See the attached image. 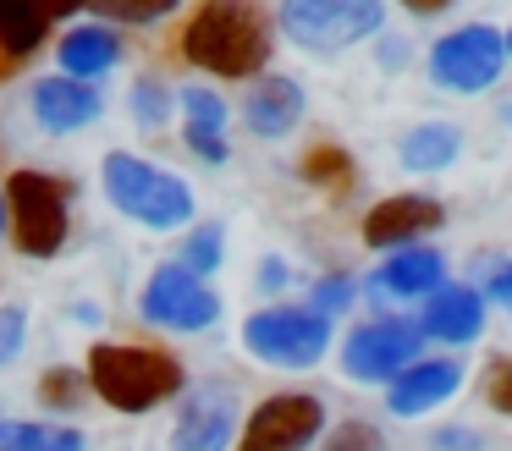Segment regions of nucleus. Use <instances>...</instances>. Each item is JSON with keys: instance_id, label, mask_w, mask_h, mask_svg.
<instances>
[{"instance_id": "30", "label": "nucleus", "mask_w": 512, "mask_h": 451, "mask_svg": "<svg viewBox=\"0 0 512 451\" xmlns=\"http://www.w3.org/2000/svg\"><path fill=\"white\" fill-rule=\"evenodd\" d=\"M171 11V0H105V17H122V22H155V17H166Z\"/></svg>"}, {"instance_id": "33", "label": "nucleus", "mask_w": 512, "mask_h": 451, "mask_svg": "<svg viewBox=\"0 0 512 451\" xmlns=\"http://www.w3.org/2000/svg\"><path fill=\"white\" fill-rule=\"evenodd\" d=\"M281 281H287V264H281V259H265V286H281Z\"/></svg>"}, {"instance_id": "29", "label": "nucleus", "mask_w": 512, "mask_h": 451, "mask_svg": "<svg viewBox=\"0 0 512 451\" xmlns=\"http://www.w3.org/2000/svg\"><path fill=\"white\" fill-rule=\"evenodd\" d=\"M23 336H28V314L23 308H0V363H12L23 352Z\"/></svg>"}, {"instance_id": "35", "label": "nucleus", "mask_w": 512, "mask_h": 451, "mask_svg": "<svg viewBox=\"0 0 512 451\" xmlns=\"http://www.w3.org/2000/svg\"><path fill=\"white\" fill-rule=\"evenodd\" d=\"M501 44H507V55H512V28H507V33H501Z\"/></svg>"}, {"instance_id": "13", "label": "nucleus", "mask_w": 512, "mask_h": 451, "mask_svg": "<svg viewBox=\"0 0 512 451\" xmlns=\"http://www.w3.org/2000/svg\"><path fill=\"white\" fill-rule=\"evenodd\" d=\"M237 440V413L221 391L193 396L177 413V429H171V451H232Z\"/></svg>"}, {"instance_id": "10", "label": "nucleus", "mask_w": 512, "mask_h": 451, "mask_svg": "<svg viewBox=\"0 0 512 451\" xmlns=\"http://www.w3.org/2000/svg\"><path fill=\"white\" fill-rule=\"evenodd\" d=\"M419 325H408V319H369V325H358L353 336H347L342 347V369L353 374V380H369V385H391L408 363H419L413 352H419Z\"/></svg>"}, {"instance_id": "17", "label": "nucleus", "mask_w": 512, "mask_h": 451, "mask_svg": "<svg viewBox=\"0 0 512 451\" xmlns=\"http://www.w3.org/2000/svg\"><path fill=\"white\" fill-rule=\"evenodd\" d=\"M298 116H303V88L292 83V77H259V83L248 88V99H243V121L259 132V138L292 132Z\"/></svg>"}, {"instance_id": "9", "label": "nucleus", "mask_w": 512, "mask_h": 451, "mask_svg": "<svg viewBox=\"0 0 512 451\" xmlns=\"http://www.w3.org/2000/svg\"><path fill=\"white\" fill-rule=\"evenodd\" d=\"M138 308H144L149 325H166V330H204V325L221 319V297H215L193 270H182V264H160V270L149 275Z\"/></svg>"}, {"instance_id": "1", "label": "nucleus", "mask_w": 512, "mask_h": 451, "mask_svg": "<svg viewBox=\"0 0 512 451\" xmlns=\"http://www.w3.org/2000/svg\"><path fill=\"white\" fill-rule=\"evenodd\" d=\"M182 55L215 77H254L270 61V28L243 0H210L182 28Z\"/></svg>"}, {"instance_id": "19", "label": "nucleus", "mask_w": 512, "mask_h": 451, "mask_svg": "<svg viewBox=\"0 0 512 451\" xmlns=\"http://www.w3.org/2000/svg\"><path fill=\"white\" fill-rule=\"evenodd\" d=\"M67 6H39V0H0V55L6 61H28L45 44V33L56 28V17Z\"/></svg>"}, {"instance_id": "12", "label": "nucleus", "mask_w": 512, "mask_h": 451, "mask_svg": "<svg viewBox=\"0 0 512 451\" xmlns=\"http://www.w3.org/2000/svg\"><path fill=\"white\" fill-rule=\"evenodd\" d=\"M105 99L100 88L78 83V77H45V83H34V121L45 132H78L89 127V121H100Z\"/></svg>"}, {"instance_id": "18", "label": "nucleus", "mask_w": 512, "mask_h": 451, "mask_svg": "<svg viewBox=\"0 0 512 451\" xmlns=\"http://www.w3.org/2000/svg\"><path fill=\"white\" fill-rule=\"evenodd\" d=\"M446 281V259L435 248H397L375 270V292L386 297H430Z\"/></svg>"}, {"instance_id": "20", "label": "nucleus", "mask_w": 512, "mask_h": 451, "mask_svg": "<svg viewBox=\"0 0 512 451\" xmlns=\"http://www.w3.org/2000/svg\"><path fill=\"white\" fill-rule=\"evenodd\" d=\"M182 116H188L182 138H188V149L199 154V160L221 165L226 154H232V143H226V99L221 94H210V88H188V94H182Z\"/></svg>"}, {"instance_id": "2", "label": "nucleus", "mask_w": 512, "mask_h": 451, "mask_svg": "<svg viewBox=\"0 0 512 451\" xmlns=\"http://www.w3.org/2000/svg\"><path fill=\"white\" fill-rule=\"evenodd\" d=\"M94 396H105V407L116 413H149V407L171 402L182 391V363L160 347H138V341H100L89 352V374Z\"/></svg>"}, {"instance_id": "22", "label": "nucleus", "mask_w": 512, "mask_h": 451, "mask_svg": "<svg viewBox=\"0 0 512 451\" xmlns=\"http://www.w3.org/2000/svg\"><path fill=\"white\" fill-rule=\"evenodd\" d=\"M457 160V127L452 121H424L402 138V165L408 171H441Z\"/></svg>"}, {"instance_id": "24", "label": "nucleus", "mask_w": 512, "mask_h": 451, "mask_svg": "<svg viewBox=\"0 0 512 451\" xmlns=\"http://www.w3.org/2000/svg\"><path fill=\"white\" fill-rule=\"evenodd\" d=\"M83 374L78 369H45L39 374V402L45 407H78L83 402Z\"/></svg>"}, {"instance_id": "32", "label": "nucleus", "mask_w": 512, "mask_h": 451, "mask_svg": "<svg viewBox=\"0 0 512 451\" xmlns=\"http://www.w3.org/2000/svg\"><path fill=\"white\" fill-rule=\"evenodd\" d=\"M490 407H501V413L512 418V363H501V369L490 374Z\"/></svg>"}, {"instance_id": "27", "label": "nucleus", "mask_w": 512, "mask_h": 451, "mask_svg": "<svg viewBox=\"0 0 512 451\" xmlns=\"http://www.w3.org/2000/svg\"><path fill=\"white\" fill-rule=\"evenodd\" d=\"M303 176H309V182H347V176H353V160H347L342 149H309Z\"/></svg>"}, {"instance_id": "23", "label": "nucleus", "mask_w": 512, "mask_h": 451, "mask_svg": "<svg viewBox=\"0 0 512 451\" xmlns=\"http://www.w3.org/2000/svg\"><path fill=\"white\" fill-rule=\"evenodd\" d=\"M221 248H226V231L215 226V220L210 226H193L188 242H182V270H193L204 281L210 270H221Z\"/></svg>"}, {"instance_id": "28", "label": "nucleus", "mask_w": 512, "mask_h": 451, "mask_svg": "<svg viewBox=\"0 0 512 451\" xmlns=\"http://www.w3.org/2000/svg\"><path fill=\"white\" fill-rule=\"evenodd\" d=\"M347 303H353V281H347V275H325V281L314 286V303H309V308L331 319L336 308H347Z\"/></svg>"}, {"instance_id": "4", "label": "nucleus", "mask_w": 512, "mask_h": 451, "mask_svg": "<svg viewBox=\"0 0 512 451\" xmlns=\"http://www.w3.org/2000/svg\"><path fill=\"white\" fill-rule=\"evenodd\" d=\"M6 231L23 253L50 259L67 242V182L50 171H17L6 182Z\"/></svg>"}, {"instance_id": "31", "label": "nucleus", "mask_w": 512, "mask_h": 451, "mask_svg": "<svg viewBox=\"0 0 512 451\" xmlns=\"http://www.w3.org/2000/svg\"><path fill=\"white\" fill-rule=\"evenodd\" d=\"M479 297H496L512 308V264L507 259H485V286H474Z\"/></svg>"}, {"instance_id": "7", "label": "nucleus", "mask_w": 512, "mask_h": 451, "mask_svg": "<svg viewBox=\"0 0 512 451\" xmlns=\"http://www.w3.org/2000/svg\"><path fill=\"white\" fill-rule=\"evenodd\" d=\"M501 66H507V44H501V33L485 28V22H468V28L446 33L430 50V77L441 88H452V94H479V88H490L501 77Z\"/></svg>"}, {"instance_id": "25", "label": "nucleus", "mask_w": 512, "mask_h": 451, "mask_svg": "<svg viewBox=\"0 0 512 451\" xmlns=\"http://www.w3.org/2000/svg\"><path fill=\"white\" fill-rule=\"evenodd\" d=\"M320 451H386V440H380L375 424H364V418H347V424L331 429V440H325Z\"/></svg>"}, {"instance_id": "3", "label": "nucleus", "mask_w": 512, "mask_h": 451, "mask_svg": "<svg viewBox=\"0 0 512 451\" xmlns=\"http://www.w3.org/2000/svg\"><path fill=\"white\" fill-rule=\"evenodd\" d=\"M100 176H105L111 204L122 209L127 220H138V226L177 231L193 220V187L182 182L177 171H166V165H149V160H138V154L116 149V154H105Z\"/></svg>"}, {"instance_id": "16", "label": "nucleus", "mask_w": 512, "mask_h": 451, "mask_svg": "<svg viewBox=\"0 0 512 451\" xmlns=\"http://www.w3.org/2000/svg\"><path fill=\"white\" fill-rule=\"evenodd\" d=\"M56 50H61V77H78V83H94L122 61V39L105 22H78L72 33H61Z\"/></svg>"}, {"instance_id": "21", "label": "nucleus", "mask_w": 512, "mask_h": 451, "mask_svg": "<svg viewBox=\"0 0 512 451\" xmlns=\"http://www.w3.org/2000/svg\"><path fill=\"white\" fill-rule=\"evenodd\" d=\"M0 451H83V435L45 418H0Z\"/></svg>"}, {"instance_id": "11", "label": "nucleus", "mask_w": 512, "mask_h": 451, "mask_svg": "<svg viewBox=\"0 0 512 451\" xmlns=\"http://www.w3.org/2000/svg\"><path fill=\"white\" fill-rule=\"evenodd\" d=\"M457 385H463V369H457L452 358H419L391 380L386 407L397 418H419V413H430V407H441L446 396H457Z\"/></svg>"}, {"instance_id": "26", "label": "nucleus", "mask_w": 512, "mask_h": 451, "mask_svg": "<svg viewBox=\"0 0 512 451\" xmlns=\"http://www.w3.org/2000/svg\"><path fill=\"white\" fill-rule=\"evenodd\" d=\"M133 116L144 121V127H160V121L171 116V88L155 83V77H144V83L133 88Z\"/></svg>"}, {"instance_id": "14", "label": "nucleus", "mask_w": 512, "mask_h": 451, "mask_svg": "<svg viewBox=\"0 0 512 451\" xmlns=\"http://www.w3.org/2000/svg\"><path fill=\"white\" fill-rule=\"evenodd\" d=\"M430 226H441V204L419 193H397V198H380L364 215V242L369 248H402Z\"/></svg>"}, {"instance_id": "34", "label": "nucleus", "mask_w": 512, "mask_h": 451, "mask_svg": "<svg viewBox=\"0 0 512 451\" xmlns=\"http://www.w3.org/2000/svg\"><path fill=\"white\" fill-rule=\"evenodd\" d=\"M0 237H6V198H0Z\"/></svg>"}, {"instance_id": "5", "label": "nucleus", "mask_w": 512, "mask_h": 451, "mask_svg": "<svg viewBox=\"0 0 512 451\" xmlns=\"http://www.w3.org/2000/svg\"><path fill=\"white\" fill-rule=\"evenodd\" d=\"M243 347L259 363H281V369H309L331 347V319L314 308H259L243 325Z\"/></svg>"}, {"instance_id": "8", "label": "nucleus", "mask_w": 512, "mask_h": 451, "mask_svg": "<svg viewBox=\"0 0 512 451\" xmlns=\"http://www.w3.org/2000/svg\"><path fill=\"white\" fill-rule=\"evenodd\" d=\"M320 429H325L320 396L281 391L248 413L243 435H237V451H309V440H320Z\"/></svg>"}, {"instance_id": "6", "label": "nucleus", "mask_w": 512, "mask_h": 451, "mask_svg": "<svg viewBox=\"0 0 512 451\" xmlns=\"http://www.w3.org/2000/svg\"><path fill=\"white\" fill-rule=\"evenodd\" d=\"M386 22L380 0H287L281 6V33L298 39L303 50H347L369 39Z\"/></svg>"}, {"instance_id": "15", "label": "nucleus", "mask_w": 512, "mask_h": 451, "mask_svg": "<svg viewBox=\"0 0 512 451\" xmlns=\"http://www.w3.org/2000/svg\"><path fill=\"white\" fill-rule=\"evenodd\" d=\"M485 330V297L474 286H441V292L424 297V319H419V336H435V341H474Z\"/></svg>"}]
</instances>
